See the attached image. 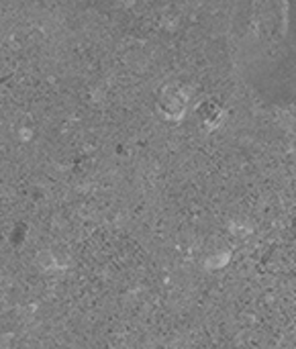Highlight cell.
Listing matches in <instances>:
<instances>
[{
    "label": "cell",
    "instance_id": "obj_1",
    "mask_svg": "<svg viewBox=\"0 0 296 349\" xmlns=\"http://www.w3.org/2000/svg\"><path fill=\"white\" fill-rule=\"evenodd\" d=\"M37 263L41 265V268H45V270H53V268H61L59 265V261H57V255L53 253V251H41L39 255H37Z\"/></svg>",
    "mask_w": 296,
    "mask_h": 349
},
{
    "label": "cell",
    "instance_id": "obj_2",
    "mask_svg": "<svg viewBox=\"0 0 296 349\" xmlns=\"http://www.w3.org/2000/svg\"><path fill=\"white\" fill-rule=\"evenodd\" d=\"M19 137H21L23 141H27V139L33 137V133H31V129H21V131H19Z\"/></svg>",
    "mask_w": 296,
    "mask_h": 349
}]
</instances>
